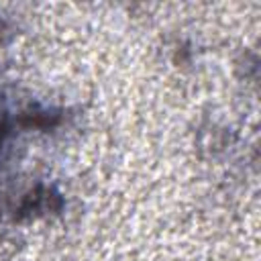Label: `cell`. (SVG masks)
Listing matches in <instances>:
<instances>
[{
    "instance_id": "6da1fadb",
    "label": "cell",
    "mask_w": 261,
    "mask_h": 261,
    "mask_svg": "<svg viewBox=\"0 0 261 261\" xmlns=\"http://www.w3.org/2000/svg\"><path fill=\"white\" fill-rule=\"evenodd\" d=\"M61 204H63V200L55 190L39 186L29 196H24V200H22V204H20V208L16 212H18V216L41 214V212H49V210H59Z\"/></svg>"
},
{
    "instance_id": "7a4b0ae2",
    "label": "cell",
    "mask_w": 261,
    "mask_h": 261,
    "mask_svg": "<svg viewBox=\"0 0 261 261\" xmlns=\"http://www.w3.org/2000/svg\"><path fill=\"white\" fill-rule=\"evenodd\" d=\"M8 130H10V124L6 122V118H0V147L4 145V141L8 137Z\"/></svg>"
}]
</instances>
